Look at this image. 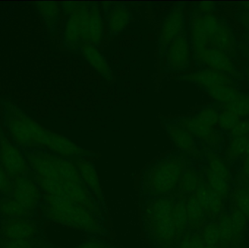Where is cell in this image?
<instances>
[{"instance_id": "1", "label": "cell", "mask_w": 249, "mask_h": 248, "mask_svg": "<svg viewBox=\"0 0 249 248\" xmlns=\"http://www.w3.org/2000/svg\"><path fill=\"white\" fill-rule=\"evenodd\" d=\"M4 125L15 141L22 147L45 148L66 158L96 156L66 137L42 128L11 102H4Z\"/></svg>"}, {"instance_id": "2", "label": "cell", "mask_w": 249, "mask_h": 248, "mask_svg": "<svg viewBox=\"0 0 249 248\" xmlns=\"http://www.w3.org/2000/svg\"><path fill=\"white\" fill-rule=\"evenodd\" d=\"M25 154L36 176L58 183L56 196L74 200L84 193L87 186L71 159L39 149Z\"/></svg>"}, {"instance_id": "3", "label": "cell", "mask_w": 249, "mask_h": 248, "mask_svg": "<svg viewBox=\"0 0 249 248\" xmlns=\"http://www.w3.org/2000/svg\"><path fill=\"white\" fill-rule=\"evenodd\" d=\"M178 197L143 198L142 221L143 231L155 248H178L180 240L176 223Z\"/></svg>"}, {"instance_id": "4", "label": "cell", "mask_w": 249, "mask_h": 248, "mask_svg": "<svg viewBox=\"0 0 249 248\" xmlns=\"http://www.w3.org/2000/svg\"><path fill=\"white\" fill-rule=\"evenodd\" d=\"M187 156L178 150L150 165L141 177V197L143 199L173 196L183 172L191 164Z\"/></svg>"}, {"instance_id": "5", "label": "cell", "mask_w": 249, "mask_h": 248, "mask_svg": "<svg viewBox=\"0 0 249 248\" xmlns=\"http://www.w3.org/2000/svg\"><path fill=\"white\" fill-rule=\"evenodd\" d=\"M43 211L48 219L83 231L91 239L107 237L110 234L106 221L65 198L46 195Z\"/></svg>"}, {"instance_id": "6", "label": "cell", "mask_w": 249, "mask_h": 248, "mask_svg": "<svg viewBox=\"0 0 249 248\" xmlns=\"http://www.w3.org/2000/svg\"><path fill=\"white\" fill-rule=\"evenodd\" d=\"M186 29L184 6L177 4L162 23L158 37V55L162 64L164 58L174 41Z\"/></svg>"}, {"instance_id": "7", "label": "cell", "mask_w": 249, "mask_h": 248, "mask_svg": "<svg viewBox=\"0 0 249 248\" xmlns=\"http://www.w3.org/2000/svg\"><path fill=\"white\" fill-rule=\"evenodd\" d=\"M190 47L185 29L168 49L161 64L162 69L168 73L187 71L190 66Z\"/></svg>"}, {"instance_id": "8", "label": "cell", "mask_w": 249, "mask_h": 248, "mask_svg": "<svg viewBox=\"0 0 249 248\" xmlns=\"http://www.w3.org/2000/svg\"><path fill=\"white\" fill-rule=\"evenodd\" d=\"M0 163L7 175L22 177L28 170L27 163L21 151L0 132Z\"/></svg>"}, {"instance_id": "9", "label": "cell", "mask_w": 249, "mask_h": 248, "mask_svg": "<svg viewBox=\"0 0 249 248\" xmlns=\"http://www.w3.org/2000/svg\"><path fill=\"white\" fill-rule=\"evenodd\" d=\"M107 23L109 40L124 32L132 18L128 5L124 4H106L103 5Z\"/></svg>"}, {"instance_id": "10", "label": "cell", "mask_w": 249, "mask_h": 248, "mask_svg": "<svg viewBox=\"0 0 249 248\" xmlns=\"http://www.w3.org/2000/svg\"><path fill=\"white\" fill-rule=\"evenodd\" d=\"M193 58L200 67L207 66L225 75H236V68L231 58L220 49L207 50Z\"/></svg>"}, {"instance_id": "11", "label": "cell", "mask_w": 249, "mask_h": 248, "mask_svg": "<svg viewBox=\"0 0 249 248\" xmlns=\"http://www.w3.org/2000/svg\"><path fill=\"white\" fill-rule=\"evenodd\" d=\"M165 129L178 151L187 155H195L197 151L196 138L177 119H170L164 123Z\"/></svg>"}, {"instance_id": "12", "label": "cell", "mask_w": 249, "mask_h": 248, "mask_svg": "<svg viewBox=\"0 0 249 248\" xmlns=\"http://www.w3.org/2000/svg\"><path fill=\"white\" fill-rule=\"evenodd\" d=\"M70 159L75 165L79 173L81 175L82 179L93 196L99 201V203L107 208L105 196L94 165L90 160H88L86 157H76Z\"/></svg>"}, {"instance_id": "13", "label": "cell", "mask_w": 249, "mask_h": 248, "mask_svg": "<svg viewBox=\"0 0 249 248\" xmlns=\"http://www.w3.org/2000/svg\"><path fill=\"white\" fill-rule=\"evenodd\" d=\"M195 195L204 210L207 218H219L224 213L223 199L205 182L203 175L201 183Z\"/></svg>"}, {"instance_id": "14", "label": "cell", "mask_w": 249, "mask_h": 248, "mask_svg": "<svg viewBox=\"0 0 249 248\" xmlns=\"http://www.w3.org/2000/svg\"><path fill=\"white\" fill-rule=\"evenodd\" d=\"M177 79L181 81L193 83L204 89L218 84H230L232 83V80L229 77L211 68H203L191 74L181 75Z\"/></svg>"}, {"instance_id": "15", "label": "cell", "mask_w": 249, "mask_h": 248, "mask_svg": "<svg viewBox=\"0 0 249 248\" xmlns=\"http://www.w3.org/2000/svg\"><path fill=\"white\" fill-rule=\"evenodd\" d=\"M13 198L28 210L35 208L39 199V192L36 185L26 178H16L13 184Z\"/></svg>"}, {"instance_id": "16", "label": "cell", "mask_w": 249, "mask_h": 248, "mask_svg": "<svg viewBox=\"0 0 249 248\" xmlns=\"http://www.w3.org/2000/svg\"><path fill=\"white\" fill-rule=\"evenodd\" d=\"M177 119L197 139L201 140L209 144L216 143V133L213 131V127L200 120L196 115L187 117H179Z\"/></svg>"}, {"instance_id": "17", "label": "cell", "mask_w": 249, "mask_h": 248, "mask_svg": "<svg viewBox=\"0 0 249 248\" xmlns=\"http://www.w3.org/2000/svg\"><path fill=\"white\" fill-rule=\"evenodd\" d=\"M80 51L85 59L102 77L107 81H112L113 75L109 63L97 48L90 44H86L80 48Z\"/></svg>"}, {"instance_id": "18", "label": "cell", "mask_w": 249, "mask_h": 248, "mask_svg": "<svg viewBox=\"0 0 249 248\" xmlns=\"http://www.w3.org/2000/svg\"><path fill=\"white\" fill-rule=\"evenodd\" d=\"M202 181V175L190 164L183 172L174 197H187L197 192Z\"/></svg>"}, {"instance_id": "19", "label": "cell", "mask_w": 249, "mask_h": 248, "mask_svg": "<svg viewBox=\"0 0 249 248\" xmlns=\"http://www.w3.org/2000/svg\"><path fill=\"white\" fill-rule=\"evenodd\" d=\"M186 205L187 229L193 231H200L206 224L207 217L195 194L186 198Z\"/></svg>"}, {"instance_id": "20", "label": "cell", "mask_w": 249, "mask_h": 248, "mask_svg": "<svg viewBox=\"0 0 249 248\" xmlns=\"http://www.w3.org/2000/svg\"><path fill=\"white\" fill-rule=\"evenodd\" d=\"M2 231L7 240H29L36 233V228L29 221L13 220L4 224Z\"/></svg>"}, {"instance_id": "21", "label": "cell", "mask_w": 249, "mask_h": 248, "mask_svg": "<svg viewBox=\"0 0 249 248\" xmlns=\"http://www.w3.org/2000/svg\"><path fill=\"white\" fill-rule=\"evenodd\" d=\"M88 21L91 45L98 49L103 39L104 23L99 12V6L95 3L90 2L88 13Z\"/></svg>"}, {"instance_id": "22", "label": "cell", "mask_w": 249, "mask_h": 248, "mask_svg": "<svg viewBox=\"0 0 249 248\" xmlns=\"http://www.w3.org/2000/svg\"><path fill=\"white\" fill-rule=\"evenodd\" d=\"M232 208H235L249 219V182L238 183L231 195Z\"/></svg>"}, {"instance_id": "23", "label": "cell", "mask_w": 249, "mask_h": 248, "mask_svg": "<svg viewBox=\"0 0 249 248\" xmlns=\"http://www.w3.org/2000/svg\"><path fill=\"white\" fill-rule=\"evenodd\" d=\"M39 14L42 16L47 27L51 33H54L59 19V3L55 1H39L36 2Z\"/></svg>"}, {"instance_id": "24", "label": "cell", "mask_w": 249, "mask_h": 248, "mask_svg": "<svg viewBox=\"0 0 249 248\" xmlns=\"http://www.w3.org/2000/svg\"><path fill=\"white\" fill-rule=\"evenodd\" d=\"M205 182L209 184V186L222 198L223 200L228 199L231 192V182L225 180L221 176L212 171V170L206 167L204 169Z\"/></svg>"}, {"instance_id": "25", "label": "cell", "mask_w": 249, "mask_h": 248, "mask_svg": "<svg viewBox=\"0 0 249 248\" xmlns=\"http://www.w3.org/2000/svg\"><path fill=\"white\" fill-rule=\"evenodd\" d=\"M206 92L217 101L225 103H231L238 96V92L229 84H218L205 89Z\"/></svg>"}, {"instance_id": "26", "label": "cell", "mask_w": 249, "mask_h": 248, "mask_svg": "<svg viewBox=\"0 0 249 248\" xmlns=\"http://www.w3.org/2000/svg\"><path fill=\"white\" fill-rule=\"evenodd\" d=\"M224 110L233 114L238 117L247 116L249 114V96L238 94L236 99L231 103H225Z\"/></svg>"}, {"instance_id": "27", "label": "cell", "mask_w": 249, "mask_h": 248, "mask_svg": "<svg viewBox=\"0 0 249 248\" xmlns=\"http://www.w3.org/2000/svg\"><path fill=\"white\" fill-rule=\"evenodd\" d=\"M202 240L204 245L219 246L220 240V227L218 221L206 223L200 230Z\"/></svg>"}, {"instance_id": "28", "label": "cell", "mask_w": 249, "mask_h": 248, "mask_svg": "<svg viewBox=\"0 0 249 248\" xmlns=\"http://www.w3.org/2000/svg\"><path fill=\"white\" fill-rule=\"evenodd\" d=\"M248 140L249 138L247 135L231 138L229 147L227 150V154H228L230 160L233 161L242 156L243 154H245Z\"/></svg>"}, {"instance_id": "29", "label": "cell", "mask_w": 249, "mask_h": 248, "mask_svg": "<svg viewBox=\"0 0 249 248\" xmlns=\"http://www.w3.org/2000/svg\"><path fill=\"white\" fill-rule=\"evenodd\" d=\"M0 211L5 216L17 217L24 215L28 209L16 199H10L0 203Z\"/></svg>"}, {"instance_id": "30", "label": "cell", "mask_w": 249, "mask_h": 248, "mask_svg": "<svg viewBox=\"0 0 249 248\" xmlns=\"http://www.w3.org/2000/svg\"><path fill=\"white\" fill-rule=\"evenodd\" d=\"M204 243L202 240L200 231H193L187 229L184 233L178 248H203Z\"/></svg>"}, {"instance_id": "31", "label": "cell", "mask_w": 249, "mask_h": 248, "mask_svg": "<svg viewBox=\"0 0 249 248\" xmlns=\"http://www.w3.org/2000/svg\"><path fill=\"white\" fill-rule=\"evenodd\" d=\"M210 170L214 172L218 176L225 179L228 182H231V173L226 163L222 161L219 157L214 155L209 156V165L207 166Z\"/></svg>"}, {"instance_id": "32", "label": "cell", "mask_w": 249, "mask_h": 248, "mask_svg": "<svg viewBox=\"0 0 249 248\" xmlns=\"http://www.w3.org/2000/svg\"><path fill=\"white\" fill-rule=\"evenodd\" d=\"M240 122H241V118L228 111H222L219 114L218 123L219 124L220 128L225 131H231Z\"/></svg>"}, {"instance_id": "33", "label": "cell", "mask_w": 249, "mask_h": 248, "mask_svg": "<svg viewBox=\"0 0 249 248\" xmlns=\"http://www.w3.org/2000/svg\"><path fill=\"white\" fill-rule=\"evenodd\" d=\"M196 116L205 123L210 126H215L219 122V114L213 108H205L200 111Z\"/></svg>"}, {"instance_id": "34", "label": "cell", "mask_w": 249, "mask_h": 248, "mask_svg": "<svg viewBox=\"0 0 249 248\" xmlns=\"http://www.w3.org/2000/svg\"><path fill=\"white\" fill-rule=\"evenodd\" d=\"M74 248H117L109 242L100 239H90Z\"/></svg>"}, {"instance_id": "35", "label": "cell", "mask_w": 249, "mask_h": 248, "mask_svg": "<svg viewBox=\"0 0 249 248\" xmlns=\"http://www.w3.org/2000/svg\"><path fill=\"white\" fill-rule=\"evenodd\" d=\"M231 131V138L246 136L249 133V120H241Z\"/></svg>"}, {"instance_id": "36", "label": "cell", "mask_w": 249, "mask_h": 248, "mask_svg": "<svg viewBox=\"0 0 249 248\" xmlns=\"http://www.w3.org/2000/svg\"><path fill=\"white\" fill-rule=\"evenodd\" d=\"M13 186L10 183L7 172L0 163V193L7 194L11 192Z\"/></svg>"}, {"instance_id": "37", "label": "cell", "mask_w": 249, "mask_h": 248, "mask_svg": "<svg viewBox=\"0 0 249 248\" xmlns=\"http://www.w3.org/2000/svg\"><path fill=\"white\" fill-rule=\"evenodd\" d=\"M2 248H35L30 240H7L3 245Z\"/></svg>"}, {"instance_id": "38", "label": "cell", "mask_w": 249, "mask_h": 248, "mask_svg": "<svg viewBox=\"0 0 249 248\" xmlns=\"http://www.w3.org/2000/svg\"><path fill=\"white\" fill-rule=\"evenodd\" d=\"M242 181L249 182V154H245L242 168Z\"/></svg>"}, {"instance_id": "39", "label": "cell", "mask_w": 249, "mask_h": 248, "mask_svg": "<svg viewBox=\"0 0 249 248\" xmlns=\"http://www.w3.org/2000/svg\"><path fill=\"white\" fill-rule=\"evenodd\" d=\"M214 6L211 2H202L197 7H195L196 10L202 13H212Z\"/></svg>"}, {"instance_id": "40", "label": "cell", "mask_w": 249, "mask_h": 248, "mask_svg": "<svg viewBox=\"0 0 249 248\" xmlns=\"http://www.w3.org/2000/svg\"><path fill=\"white\" fill-rule=\"evenodd\" d=\"M239 20L242 26L249 32V11L244 12L240 16Z\"/></svg>"}, {"instance_id": "41", "label": "cell", "mask_w": 249, "mask_h": 248, "mask_svg": "<svg viewBox=\"0 0 249 248\" xmlns=\"http://www.w3.org/2000/svg\"><path fill=\"white\" fill-rule=\"evenodd\" d=\"M203 248H220L219 246H212V245H204Z\"/></svg>"}, {"instance_id": "42", "label": "cell", "mask_w": 249, "mask_h": 248, "mask_svg": "<svg viewBox=\"0 0 249 248\" xmlns=\"http://www.w3.org/2000/svg\"><path fill=\"white\" fill-rule=\"evenodd\" d=\"M244 40L247 43H248L249 45V32L248 33H246L245 36H244Z\"/></svg>"}, {"instance_id": "43", "label": "cell", "mask_w": 249, "mask_h": 248, "mask_svg": "<svg viewBox=\"0 0 249 248\" xmlns=\"http://www.w3.org/2000/svg\"><path fill=\"white\" fill-rule=\"evenodd\" d=\"M245 154H249V138L248 140V143H247V150H246Z\"/></svg>"}, {"instance_id": "44", "label": "cell", "mask_w": 249, "mask_h": 248, "mask_svg": "<svg viewBox=\"0 0 249 248\" xmlns=\"http://www.w3.org/2000/svg\"><path fill=\"white\" fill-rule=\"evenodd\" d=\"M35 248H55L52 247V246H39V247Z\"/></svg>"}, {"instance_id": "45", "label": "cell", "mask_w": 249, "mask_h": 248, "mask_svg": "<svg viewBox=\"0 0 249 248\" xmlns=\"http://www.w3.org/2000/svg\"></svg>"}]
</instances>
